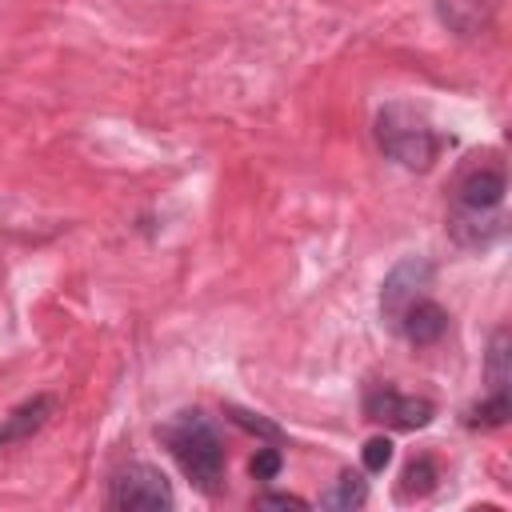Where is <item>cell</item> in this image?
Wrapping results in <instances>:
<instances>
[{
	"mask_svg": "<svg viewBox=\"0 0 512 512\" xmlns=\"http://www.w3.org/2000/svg\"><path fill=\"white\" fill-rule=\"evenodd\" d=\"M508 180L500 164H476L456 180V208L448 220V232L468 248H488L504 232V204Z\"/></svg>",
	"mask_w": 512,
	"mask_h": 512,
	"instance_id": "1",
	"label": "cell"
},
{
	"mask_svg": "<svg viewBox=\"0 0 512 512\" xmlns=\"http://www.w3.org/2000/svg\"><path fill=\"white\" fill-rule=\"evenodd\" d=\"M160 440L168 444V452L176 456L180 472L200 488V492H220L224 484V448L216 428L200 416V412H180L176 420H168L160 428Z\"/></svg>",
	"mask_w": 512,
	"mask_h": 512,
	"instance_id": "2",
	"label": "cell"
},
{
	"mask_svg": "<svg viewBox=\"0 0 512 512\" xmlns=\"http://www.w3.org/2000/svg\"><path fill=\"white\" fill-rule=\"evenodd\" d=\"M376 140L380 148L400 160L404 168H428L436 160V132L428 128V120L408 108V104H384L376 116Z\"/></svg>",
	"mask_w": 512,
	"mask_h": 512,
	"instance_id": "3",
	"label": "cell"
},
{
	"mask_svg": "<svg viewBox=\"0 0 512 512\" xmlns=\"http://www.w3.org/2000/svg\"><path fill=\"white\" fill-rule=\"evenodd\" d=\"M172 504H176L172 484L152 464H128L112 476L108 508H116V512H168Z\"/></svg>",
	"mask_w": 512,
	"mask_h": 512,
	"instance_id": "4",
	"label": "cell"
},
{
	"mask_svg": "<svg viewBox=\"0 0 512 512\" xmlns=\"http://www.w3.org/2000/svg\"><path fill=\"white\" fill-rule=\"evenodd\" d=\"M428 288H432V264L424 260V256H404L388 276H384V288H380V312H384V320H400V312L412 304V300H420V296H428Z\"/></svg>",
	"mask_w": 512,
	"mask_h": 512,
	"instance_id": "5",
	"label": "cell"
},
{
	"mask_svg": "<svg viewBox=\"0 0 512 512\" xmlns=\"http://www.w3.org/2000/svg\"><path fill=\"white\" fill-rule=\"evenodd\" d=\"M364 412H368V420L388 424V428H424L436 408H432V400L404 396V392H396V388L376 384V388L364 396Z\"/></svg>",
	"mask_w": 512,
	"mask_h": 512,
	"instance_id": "6",
	"label": "cell"
},
{
	"mask_svg": "<svg viewBox=\"0 0 512 512\" xmlns=\"http://www.w3.org/2000/svg\"><path fill=\"white\" fill-rule=\"evenodd\" d=\"M396 328H400L412 344H436V340L448 332V312H444L436 300L420 296V300H412V304L400 312Z\"/></svg>",
	"mask_w": 512,
	"mask_h": 512,
	"instance_id": "7",
	"label": "cell"
},
{
	"mask_svg": "<svg viewBox=\"0 0 512 512\" xmlns=\"http://www.w3.org/2000/svg\"><path fill=\"white\" fill-rule=\"evenodd\" d=\"M52 412H56V400H52V396H32V400H24L20 408H12L8 416H0V448L20 444V440H28L32 432H40Z\"/></svg>",
	"mask_w": 512,
	"mask_h": 512,
	"instance_id": "8",
	"label": "cell"
},
{
	"mask_svg": "<svg viewBox=\"0 0 512 512\" xmlns=\"http://www.w3.org/2000/svg\"><path fill=\"white\" fill-rule=\"evenodd\" d=\"M436 16L448 32L472 40L492 24V0H436Z\"/></svg>",
	"mask_w": 512,
	"mask_h": 512,
	"instance_id": "9",
	"label": "cell"
},
{
	"mask_svg": "<svg viewBox=\"0 0 512 512\" xmlns=\"http://www.w3.org/2000/svg\"><path fill=\"white\" fill-rule=\"evenodd\" d=\"M512 352H508V328H496L492 348H488V388L492 396H508V380H512Z\"/></svg>",
	"mask_w": 512,
	"mask_h": 512,
	"instance_id": "10",
	"label": "cell"
},
{
	"mask_svg": "<svg viewBox=\"0 0 512 512\" xmlns=\"http://www.w3.org/2000/svg\"><path fill=\"white\" fill-rule=\"evenodd\" d=\"M364 496H368V484L360 480V472H344L336 488L324 496V508H360Z\"/></svg>",
	"mask_w": 512,
	"mask_h": 512,
	"instance_id": "11",
	"label": "cell"
},
{
	"mask_svg": "<svg viewBox=\"0 0 512 512\" xmlns=\"http://www.w3.org/2000/svg\"><path fill=\"white\" fill-rule=\"evenodd\" d=\"M432 480H436V468H432V460H412L408 468H404V484H400V496L408 500V496H424V492H432Z\"/></svg>",
	"mask_w": 512,
	"mask_h": 512,
	"instance_id": "12",
	"label": "cell"
},
{
	"mask_svg": "<svg viewBox=\"0 0 512 512\" xmlns=\"http://www.w3.org/2000/svg\"><path fill=\"white\" fill-rule=\"evenodd\" d=\"M508 396H488L480 408H472V416H468V424L472 428H500L504 420H508Z\"/></svg>",
	"mask_w": 512,
	"mask_h": 512,
	"instance_id": "13",
	"label": "cell"
},
{
	"mask_svg": "<svg viewBox=\"0 0 512 512\" xmlns=\"http://www.w3.org/2000/svg\"><path fill=\"white\" fill-rule=\"evenodd\" d=\"M224 412L232 416V424H240V428H248V432H256V436H264V440H280V436H284V432H280L272 420H264V416H256V412H248V408L228 404Z\"/></svg>",
	"mask_w": 512,
	"mask_h": 512,
	"instance_id": "14",
	"label": "cell"
},
{
	"mask_svg": "<svg viewBox=\"0 0 512 512\" xmlns=\"http://www.w3.org/2000/svg\"><path fill=\"white\" fill-rule=\"evenodd\" d=\"M388 460H392V440H388V436H372V440L364 444V468H368V472H384Z\"/></svg>",
	"mask_w": 512,
	"mask_h": 512,
	"instance_id": "15",
	"label": "cell"
},
{
	"mask_svg": "<svg viewBox=\"0 0 512 512\" xmlns=\"http://www.w3.org/2000/svg\"><path fill=\"white\" fill-rule=\"evenodd\" d=\"M280 464H284L280 448H256V456H252V476H256V480H272V476L280 472Z\"/></svg>",
	"mask_w": 512,
	"mask_h": 512,
	"instance_id": "16",
	"label": "cell"
},
{
	"mask_svg": "<svg viewBox=\"0 0 512 512\" xmlns=\"http://www.w3.org/2000/svg\"><path fill=\"white\" fill-rule=\"evenodd\" d=\"M256 508H308V500L288 496V492H268V496L256 500Z\"/></svg>",
	"mask_w": 512,
	"mask_h": 512,
	"instance_id": "17",
	"label": "cell"
}]
</instances>
